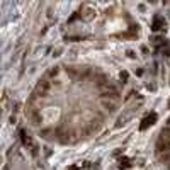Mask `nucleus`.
Here are the masks:
<instances>
[{"instance_id":"1","label":"nucleus","mask_w":170,"mask_h":170,"mask_svg":"<svg viewBox=\"0 0 170 170\" xmlns=\"http://www.w3.org/2000/svg\"><path fill=\"white\" fill-rule=\"evenodd\" d=\"M122 105V90L104 68L58 61L34 82L24 118L37 138L55 146H77L101 134Z\"/></svg>"},{"instance_id":"2","label":"nucleus","mask_w":170,"mask_h":170,"mask_svg":"<svg viewBox=\"0 0 170 170\" xmlns=\"http://www.w3.org/2000/svg\"><path fill=\"white\" fill-rule=\"evenodd\" d=\"M153 158L160 167L170 170V116L160 124L151 143Z\"/></svg>"}]
</instances>
